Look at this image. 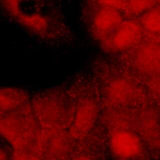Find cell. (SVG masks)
<instances>
[{
	"label": "cell",
	"mask_w": 160,
	"mask_h": 160,
	"mask_svg": "<svg viewBox=\"0 0 160 160\" xmlns=\"http://www.w3.org/2000/svg\"><path fill=\"white\" fill-rule=\"evenodd\" d=\"M159 11L155 7L143 13L140 23L143 29L149 32L158 33L159 32Z\"/></svg>",
	"instance_id": "obj_4"
},
{
	"label": "cell",
	"mask_w": 160,
	"mask_h": 160,
	"mask_svg": "<svg viewBox=\"0 0 160 160\" xmlns=\"http://www.w3.org/2000/svg\"><path fill=\"white\" fill-rule=\"evenodd\" d=\"M141 24L133 20L122 21L107 37L109 46L118 50L129 48L138 44L143 35Z\"/></svg>",
	"instance_id": "obj_1"
},
{
	"label": "cell",
	"mask_w": 160,
	"mask_h": 160,
	"mask_svg": "<svg viewBox=\"0 0 160 160\" xmlns=\"http://www.w3.org/2000/svg\"><path fill=\"white\" fill-rule=\"evenodd\" d=\"M99 8H109L120 10L124 8L125 0H95Z\"/></svg>",
	"instance_id": "obj_6"
},
{
	"label": "cell",
	"mask_w": 160,
	"mask_h": 160,
	"mask_svg": "<svg viewBox=\"0 0 160 160\" xmlns=\"http://www.w3.org/2000/svg\"><path fill=\"white\" fill-rule=\"evenodd\" d=\"M141 142L134 134L126 131L116 132L111 139V148L114 154L122 158L138 156L141 151Z\"/></svg>",
	"instance_id": "obj_2"
},
{
	"label": "cell",
	"mask_w": 160,
	"mask_h": 160,
	"mask_svg": "<svg viewBox=\"0 0 160 160\" xmlns=\"http://www.w3.org/2000/svg\"><path fill=\"white\" fill-rule=\"evenodd\" d=\"M156 0H125L124 8L132 14H143L155 7Z\"/></svg>",
	"instance_id": "obj_5"
},
{
	"label": "cell",
	"mask_w": 160,
	"mask_h": 160,
	"mask_svg": "<svg viewBox=\"0 0 160 160\" xmlns=\"http://www.w3.org/2000/svg\"><path fill=\"white\" fill-rule=\"evenodd\" d=\"M122 21L120 10L109 8H99L94 15L92 25L95 31L108 37Z\"/></svg>",
	"instance_id": "obj_3"
}]
</instances>
